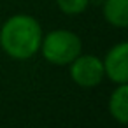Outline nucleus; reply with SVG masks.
I'll list each match as a JSON object with an SVG mask.
<instances>
[{"mask_svg":"<svg viewBox=\"0 0 128 128\" xmlns=\"http://www.w3.org/2000/svg\"><path fill=\"white\" fill-rule=\"evenodd\" d=\"M39 51L48 63L65 67L82 53V42L77 34L67 28H58L42 35Z\"/></svg>","mask_w":128,"mask_h":128,"instance_id":"obj_2","label":"nucleus"},{"mask_svg":"<svg viewBox=\"0 0 128 128\" xmlns=\"http://www.w3.org/2000/svg\"><path fill=\"white\" fill-rule=\"evenodd\" d=\"M104 20L114 28L128 26V0H105L102 7Z\"/></svg>","mask_w":128,"mask_h":128,"instance_id":"obj_6","label":"nucleus"},{"mask_svg":"<svg viewBox=\"0 0 128 128\" xmlns=\"http://www.w3.org/2000/svg\"><path fill=\"white\" fill-rule=\"evenodd\" d=\"M90 2L91 0H56V6L63 14L77 16V14H82L88 9Z\"/></svg>","mask_w":128,"mask_h":128,"instance_id":"obj_7","label":"nucleus"},{"mask_svg":"<svg viewBox=\"0 0 128 128\" xmlns=\"http://www.w3.org/2000/svg\"><path fill=\"white\" fill-rule=\"evenodd\" d=\"M104 74L114 84L128 82V42L121 40L114 44L102 58Z\"/></svg>","mask_w":128,"mask_h":128,"instance_id":"obj_4","label":"nucleus"},{"mask_svg":"<svg viewBox=\"0 0 128 128\" xmlns=\"http://www.w3.org/2000/svg\"><path fill=\"white\" fill-rule=\"evenodd\" d=\"M109 114L114 121L119 124H126L128 121V84H116L114 91L109 96L107 102Z\"/></svg>","mask_w":128,"mask_h":128,"instance_id":"obj_5","label":"nucleus"},{"mask_svg":"<svg viewBox=\"0 0 128 128\" xmlns=\"http://www.w3.org/2000/svg\"><path fill=\"white\" fill-rule=\"evenodd\" d=\"M42 26L30 14H14L0 28V48L12 60H30L39 53Z\"/></svg>","mask_w":128,"mask_h":128,"instance_id":"obj_1","label":"nucleus"},{"mask_svg":"<svg viewBox=\"0 0 128 128\" xmlns=\"http://www.w3.org/2000/svg\"><path fill=\"white\" fill-rule=\"evenodd\" d=\"M68 67H70V79L79 88H95L105 77L102 58H98L96 54L81 53L74 62L68 63Z\"/></svg>","mask_w":128,"mask_h":128,"instance_id":"obj_3","label":"nucleus"}]
</instances>
